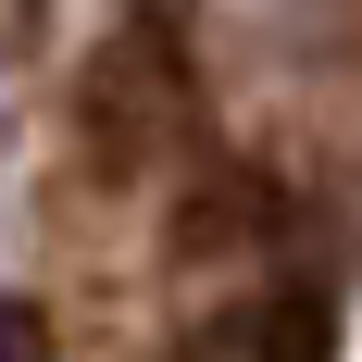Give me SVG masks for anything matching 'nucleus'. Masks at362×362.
<instances>
[{"instance_id": "3", "label": "nucleus", "mask_w": 362, "mask_h": 362, "mask_svg": "<svg viewBox=\"0 0 362 362\" xmlns=\"http://www.w3.org/2000/svg\"><path fill=\"white\" fill-rule=\"evenodd\" d=\"M175 362H238V325H200V337H187Z\"/></svg>"}, {"instance_id": "2", "label": "nucleus", "mask_w": 362, "mask_h": 362, "mask_svg": "<svg viewBox=\"0 0 362 362\" xmlns=\"http://www.w3.org/2000/svg\"><path fill=\"white\" fill-rule=\"evenodd\" d=\"M0 362H50V313L37 300H0Z\"/></svg>"}, {"instance_id": "1", "label": "nucleus", "mask_w": 362, "mask_h": 362, "mask_svg": "<svg viewBox=\"0 0 362 362\" xmlns=\"http://www.w3.org/2000/svg\"><path fill=\"white\" fill-rule=\"evenodd\" d=\"M175 112H187V88H175V50H163V25H125L100 63H88V88H75V138H88L100 187L150 175V163H163V138H175Z\"/></svg>"}]
</instances>
